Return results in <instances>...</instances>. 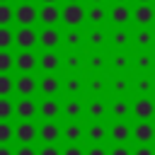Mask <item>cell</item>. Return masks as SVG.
<instances>
[{"label":"cell","instance_id":"6da1fadb","mask_svg":"<svg viewBox=\"0 0 155 155\" xmlns=\"http://www.w3.org/2000/svg\"><path fill=\"white\" fill-rule=\"evenodd\" d=\"M61 19L68 24V27H78L85 22V10L78 5V2H68L63 10H61Z\"/></svg>","mask_w":155,"mask_h":155},{"label":"cell","instance_id":"7a4b0ae2","mask_svg":"<svg viewBox=\"0 0 155 155\" xmlns=\"http://www.w3.org/2000/svg\"><path fill=\"white\" fill-rule=\"evenodd\" d=\"M15 19L22 24V27H31L36 22V7L31 2H22L17 10H15Z\"/></svg>","mask_w":155,"mask_h":155},{"label":"cell","instance_id":"3957f363","mask_svg":"<svg viewBox=\"0 0 155 155\" xmlns=\"http://www.w3.org/2000/svg\"><path fill=\"white\" fill-rule=\"evenodd\" d=\"M15 136H17L19 143H31V140L36 138V126H34L29 119H24V121L15 128Z\"/></svg>","mask_w":155,"mask_h":155},{"label":"cell","instance_id":"277c9868","mask_svg":"<svg viewBox=\"0 0 155 155\" xmlns=\"http://www.w3.org/2000/svg\"><path fill=\"white\" fill-rule=\"evenodd\" d=\"M15 41H17L19 48H31V46L36 44V31H34L31 27H22V29L15 34Z\"/></svg>","mask_w":155,"mask_h":155},{"label":"cell","instance_id":"5b68a950","mask_svg":"<svg viewBox=\"0 0 155 155\" xmlns=\"http://www.w3.org/2000/svg\"><path fill=\"white\" fill-rule=\"evenodd\" d=\"M133 138H136L138 143H150V140L155 138V128L148 124V119H143V121L133 128Z\"/></svg>","mask_w":155,"mask_h":155},{"label":"cell","instance_id":"8992f818","mask_svg":"<svg viewBox=\"0 0 155 155\" xmlns=\"http://www.w3.org/2000/svg\"><path fill=\"white\" fill-rule=\"evenodd\" d=\"M36 17H39L44 24H56V22H58V17H61V12H58V7H56L53 2H46V5L36 12Z\"/></svg>","mask_w":155,"mask_h":155},{"label":"cell","instance_id":"52a82bcc","mask_svg":"<svg viewBox=\"0 0 155 155\" xmlns=\"http://www.w3.org/2000/svg\"><path fill=\"white\" fill-rule=\"evenodd\" d=\"M133 114H136L138 119H150V116L155 114V104H153L148 97H140V99L133 104Z\"/></svg>","mask_w":155,"mask_h":155},{"label":"cell","instance_id":"ba28073f","mask_svg":"<svg viewBox=\"0 0 155 155\" xmlns=\"http://www.w3.org/2000/svg\"><path fill=\"white\" fill-rule=\"evenodd\" d=\"M15 65H17L22 73H29V70L36 68V56L29 53V48H24V53H19V56L15 58Z\"/></svg>","mask_w":155,"mask_h":155},{"label":"cell","instance_id":"9c48e42d","mask_svg":"<svg viewBox=\"0 0 155 155\" xmlns=\"http://www.w3.org/2000/svg\"><path fill=\"white\" fill-rule=\"evenodd\" d=\"M15 90H17L22 97H31L34 90H36V80H34L31 75H22V78L15 82Z\"/></svg>","mask_w":155,"mask_h":155},{"label":"cell","instance_id":"30bf717a","mask_svg":"<svg viewBox=\"0 0 155 155\" xmlns=\"http://www.w3.org/2000/svg\"><path fill=\"white\" fill-rule=\"evenodd\" d=\"M15 111H17V116H22V119H31V116L36 114V104H34L29 97H24V99H19V102L15 104Z\"/></svg>","mask_w":155,"mask_h":155},{"label":"cell","instance_id":"8fae6325","mask_svg":"<svg viewBox=\"0 0 155 155\" xmlns=\"http://www.w3.org/2000/svg\"><path fill=\"white\" fill-rule=\"evenodd\" d=\"M133 17H136V22H138V24H143V27H145V24H150V22H153V17H155V10H153L148 2H143L140 7H136Z\"/></svg>","mask_w":155,"mask_h":155},{"label":"cell","instance_id":"7c38bea8","mask_svg":"<svg viewBox=\"0 0 155 155\" xmlns=\"http://www.w3.org/2000/svg\"><path fill=\"white\" fill-rule=\"evenodd\" d=\"M58 39H61V34H58V29H53L51 24H48V29H44V31L39 34V41H41V46H46V48L58 46Z\"/></svg>","mask_w":155,"mask_h":155},{"label":"cell","instance_id":"4fadbf2b","mask_svg":"<svg viewBox=\"0 0 155 155\" xmlns=\"http://www.w3.org/2000/svg\"><path fill=\"white\" fill-rule=\"evenodd\" d=\"M58 136H61V131H58V126H56L53 121H46V124L39 128V138H44L46 143H53V140H58Z\"/></svg>","mask_w":155,"mask_h":155},{"label":"cell","instance_id":"5bb4252c","mask_svg":"<svg viewBox=\"0 0 155 155\" xmlns=\"http://www.w3.org/2000/svg\"><path fill=\"white\" fill-rule=\"evenodd\" d=\"M111 19H114L116 24H126V22L131 19V10H128L124 2H116L114 10H111Z\"/></svg>","mask_w":155,"mask_h":155},{"label":"cell","instance_id":"9a60e30c","mask_svg":"<svg viewBox=\"0 0 155 155\" xmlns=\"http://www.w3.org/2000/svg\"><path fill=\"white\" fill-rule=\"evenodd\" d=\"M39 65L44 68V70H56L58 65H61V58H58V53H53V51H46L41 58H39Z\"/></svg>","mask_w":155,"mask_h":155},{"label":"cell","instance_id":"2e32d148","mask_svg":"<svg viewBox=\"0 0 155 155\" xmlns=\"http://www.w3.org/2000/svg\"><path fill=\"white\" fill-rule=\"evenodd\" d=\"M39 111H41V116H44V119H53V116H58V102L48 97V99H44V102H41Z\"/></svg>","mask_w":155,"mask_h":155},{"label":"cell","instance_id":"e0dca14e","mask_svg":"<svg viewBox=\"0 0 155 155\" xmlns=\"http://www.w3.org/2000/svg\"><path fill=\"white\" fill-rule=\"evenodd\" d=\"M128 136H131V128H128L124 121H119V124H114V126H111V138H114L116 143L128 140Z\"/></svg>","mask_w":155,"mask_h":155},{"label":"cell","instance_id":"ac0fdd59","mask_svg":"<svg viewBox=\"0 0 155 155\" xmlns=\"http://www.w3.org/2000/svg\"><path fill=\"white\" fill-rule=\"evenodd\" d=\"M39 87H41V92H44L46 97H53V94L58 92V78H51V75H48V78H44V80H41V85H39Z\"/></svg>","mask_w":155,"mask_h":155},{"label":"cell","instance_id":"d6986e66","mask_svg":"<svg viewBox=\"0 0 155 155\" xmlns=\"http://www.w3.org/2000/svg\"><path fill=\"white\" fill-rule=\"evenodd\" d=\"M87 138H90L92 143H102V140L107 138V128H104L102 124H94V126L87 128Z\"/></svg>","mask_w":155,"mask_h":155},{"label":"cell","instance_id":"ffe728a7","mask_svg":"<svg viewBox=\"0 0 155 155\" xmlns=\"http://www.w3.org/2000/svg\"><path fill=\"white\" fill-rule=\"evenodd\" d=\"M87 114H90L92 119H99V116H104V114H107V107H104L99 99H92V102L87 104Z\"/></svg>","mask_w":155,"mask_h":155},{"label":"cell","instance_id":"44dd1931","mask_svg":"<svg viewBox=\"0 0 155 155\" xmlns=\"http://www.w3.org/2000/svg\"><path fill=\"white\" fill-rule=\"evenodd\" d=\"M128 111H131V107H128V102H126V99H116V102L111 104V114H114V116H119V119L128 116Z\"/></svg>","mask_w":155,"mask_h":155},{"label":"cell","instance_id":"7402d4cb","mask_svg":"<svg viewBox=\"0 0 155 155\" xmlns=\"http://www.w3.org/2000/svg\"><path fill=\"white\" fill-rule=\"evenodd\" d=\"M12 19H15V10L7 2H0V27H7Z\"/></svg>","mask_w":155,"mask_h":155},{"label":"cell","instance_id":"603a6c76","mask_svg":"<svg viewBox=\"0 0 155 155\" xmlns=\"http://www.w3.org/2000/svg\"><path fill=\"white\" fill-rule=\"evenodd\" d=\"M12 90H15V82H12V78H10L7 73H0V97H7Z\"/></svg>","mask_w":155,"mask_h":155},{"label":"cell","instance_id":"cb8c5ba5","mask_svg":"<svg viewBox=\"0 0 155 155\" xmlns=\"http://www.w3.org/2000/svg\"><path fill=\"white\" fill-rule=\"evenodd\" d=\"M85 17H87L90 22H94V24H99V22H104V17H107V12H104V7H102V5H94V7H92V10L87 12V15H85Z\"/></svg>","mask_w":155,"mask_h":155},{"label":"cell","instance_id":"d4e9b609","mask_svg":"<svg viewBox=\"0 0 155 155\" xmlns=\"http://www.w3.org/2000/svg\"><path fill=\"white\" fill-rule=\"evenodd\" d=\"M15 65V58L7 53V48H0V73H7Z\"/></svg>","mask_w":155,"mask_h":155},{"label":"cell","instance_id":"484cf974","mask_svg":"<svg viewBox=\"0 0 155 155\" xmlns=\"http://www.w3.org/2000/svg\"><path fill=\"white\" fill-rule=\"evenodd\" d=\"M15 136V128L7 124V119H0V143H7Z\"/></svg>","mask_w":155,"mask_h":155},{"label":"cell","instance_id":"4316f807","mask_svg":"<svg viewBox=\"0 0 155 155\" xmlns=\"http://www.w3.org/2000/svg\"><path fill=\"white\" fill-rule=\"evenodd\" d=\"M80 111H82V104H80L78 99H70V102L65 104V116H68V119H75V116H80Z\"/></svg>","mask_w":155,"mask_h":155},{"label":"cell","instance_id":"83f0119b","mask_svg":"<svg viewBox=\"0 0 155 155\" xmlns=\"http://www.w3.org/2000/svg\"><path fill=\"white\" fill-rule=\"evenodd\" d=\"M63 136L70 140V143H75V140H80L82 138V131H80V126H75V124H70V126H65V131H63Z\"/></svg>","mask_w":155,"mask_h":155},{"label":"cell","instance_id":"f1b7e54d","mask_svg":"<svg viewBox=\"0 0 155 155\" xmlns=\"http://www.w3.org/2000/svg\"><path fill=\"white\" fill-rule=\"evenodd\" d=\"M12 111H15V104L7 97H0V119H10Z\"/></svg>","mask_w":155,"mask_h":155},{"label":"cell","instance_id":"f546056e","mask_svg":"<svg viewBox=\"0 0 155 155\" xmlns=\"http://www.w3.org/2000/svg\"><path fill=\"white\" fill-rule=\"evenodd\" d=\"M12 41H15V34L7 27H0V48H10Z\"/></svg>","mask_w":155,"mask_h":155},{"label":"cell","instance_id":"4dcf8cb0","mask_svg":"<svg viewBox=\"0 0 155 155\" xmlns=\"http://www.w3.org/2000/svg\"><path fill=\"white\" fill-rule=\"evenodd\" d=\"M150 41H153V31L150 29H140L136 34V44L138 46H150Z\"/></svg>","mask_w":155,"mask_h":155},{"label":"cell","instance_id":"1f68e13d","mask_svg":"<svg viewBox=\"0 0 155 155\" xmlns=\"http://www.w3.org/2000/svg\"><path fill=\"white\" fill-rule=\"evenodd\" d=\"M153 87H155V85H153V80H148V78H140V80L136 82V90H138V92H143V94H148Z\"/></svg>","mask_w":155,"mask_h":155},{"label":"cell","instance_id":"d6a6232c","mask_svg":"<svg viewBox=\"0 0 155 155\" xmlns=\"http://www.w3.org/2000/svg\"><path fill=\"white\" fill-rule=\"evenodd\" d=\"M150 65H153V61H150V56H148V53H140V56H136V68L145 70V68H150Z\"/></svg>","mask_w":155,"mask_h":155},{"label":"cell","instance_id":"836d02e7","mask_svg":"<svg viewBox=\"0 0 155 155\" xmlns=\"http://www.w3.org/2000/svg\"><path fill=\"white\" fill-rule=\"evenodd\" d=\"M80 87H82V85H80V80H78V78H68V80H65V90H68L70 94L80 92Z\"/></svg>","mask_w":155,"mask_h":155},{"label":"cell","instance_id":"e575fe53","mask_svg":"<svg viewBox=\"0 0 155 155\" xmlns=\"http://www.w3.org/2000/svg\"><path fill=\"white\" fill-rule=\"evenodd\" d=\"M126 90H128V82H126L124 78H116V80H114V92H116V94H124Z\"/></svg>","mask_w":155,"mask_h":155},{"label":"cell","instance_id":"d590c367","mask_svg":"<svg viewBox=\"0 0 155 155\" xmlns=\"http://www.w3.org/2000/svg\"><path fill=\"white\" fill-rule=\"evenodd\" d=\"M90 44H92V46H102V44H104V34H102L99 29L92 31V34H90Z\"/></svg>","mask_w":155,"mask_h":155},{"label":"cell","instance_id":"8d00e7d4","mask_svg":"<svg viewBox=\"0 0 155 155\" xmlns=\"http://www.w3.org/2000/svg\"><path fill=\"white\" fill-rule=\"evenodd\" d=\"M114 44L116 46H126L128 44V34L126 31H114Z\"/></svg>","mask_w":155,"mask_h":155},{"label":"cell","instance_id":"74e56055","mask_svg":"<svg viewBox=\"0 0 155 155\" xmlns=\"http://www.w3.org/2000/svg\"><path fill=\"white\" fill-rule=\"evenodd\" d=\"M126 65H128V58H126L124 53H119V56L114 58V68H119V70H124Z\"/></svg>","mask_w":155,"mask_h":155},{"label":"cell","instance_id":"f35d334b","mask_svg":"<svg viewBox=\"0 0 155 155\" xmlns=\"http://www.w3.org/2000/svg\"><path fill=\"white\" fill-rule=\"evenodd\" d=\"M90 90H92V92H102V90H104V82H102V78H94V80L90 82Z\"/></svg>","mask_w":155,"mask_h":155},{"label":"cell","instance_id":"ab89813d","mask_svg":"<svg viewBox=\"0 0 155 155\" xmlns=\"http://www.w3.org/2000/svg\"><path fill=\"white\" fill-rule=\"evenodd\" d=\"M65 41H68L70 46H75V44H80V31H70V34L65 36Z\"/></svg>","mask_w":155,"mask_h":155},{"label":"cell","instance_id":"60d3db41","mask_svg":"<svg viewBox=\"0 0 155 155\" xmlns=\"http://www.w3.org/2000/svg\"><path fill=\"white\" fill-rule=\"evenodd\" d=\"M15 155H36V153H34V148H29V143H24L22 148H17Z\"/></svg>","mask_w":155,"mask_h":155},{"label":"cell","instance_id":"b9f144b4","mask_svg":"<svg viewBox=\"0 0 155 155\" xmlns=\"http://www.w3.org/2000/svg\"><path fill=\"white\" fill-rule=\"evenodd\" d=\"M39 155H61V153H58V148H56V145H51V143H48L46 148H41V153H39Z\"/></svg>","mask_w":155,"mask_h":155},{"label":"cell","instance_id":"7bdbcfd3","mask_svg":"<svg viewBox=\"0 0 155 155\" xmlns=\"http://www.w3.org/2000/svg\"><path fill=\"white\" fill-rule=\"evenodd\" d=\"M133 155H155V153H153V150H150V148L143 143L140 148H136V153H133Z\"/></svg>","mask_w":155,"mask_h":155},{"label":"cell","instance_id":"ee69618b","mask_svg":"<svg viewBox=\"0 0 155 155\" xmlns=\"http://www.w3.org/2000/svg\"><path fill=\"white\" fill-rule=\"evenodd\" d=\"M87 155H107V150H104L102 145H97V143H94V145L90 148V153H87Z\"/></svg>","mask_w":155,"mask_h":155},{"label":"cell","instance_id":"f6af8a7d","mask_svg":"<svg viewBox=\"0 0 155 155\" xmlns=\"http://www.w3.org/2000/svg\"><path fill=\"white\" fill-rule=\"evenodd\" d=\"M63 155H85V153H82L78 145H70V148H65V150H63Z\"/></svg>","mask_w":155,"mask_h":155},{"label":"cell","instance_id":"bcb514c9","mask_svg":"<svg viewBox=\"0 0 155 155\" xmlns=\"http://www.w3.org/2000/svg\"><path fill=\"white\" fill-rule=\"evenodd\" d=\"M90 65H92V68H102V65H104V58H102V56H94V58L90 61Z\"/></svg>","mask_w":155,"mask_h":155},{"label":"cell","instance_id":"7dc6e473","mask_svg":"<svg viewBox=\"0 0 155 155\" xmlns=\"http://www.w3.org/2000/svg\"><path fill=\"white\" fill-rule=\"evenodd\" d=\"M109 155H131V153H128V148H124V145H119V148H114V150H111Z\"/></svg>","mask_w":155,"mask_h":155},{"label":"cell","instance_id":"c3c4849f","mask_svg":"<svg viewBox=\"0 0 155 155\" xmlns=\"http://www.w3.org/2000/svg\"><path fill=\"white\" fill-rule=\"evenodd\" d=\"M80 65V58L78 56H68V68H78Z\"/></svg>","mask_w":155,"mask_h":155},{"label":"cell","instance_id":"681fc988","mask_svg":"<svg viewBox=\"0 0 155 155\" xmlns=\"http://www.w3.org/2000/svg\"><path fill=\"white\" fill-rule=\"evenodd\" d=\"M0 155H15V153H12V150H10L5 143H0Z\"/></svg>","mask_w":155,"mask_h":155},{"label":"cell","instance_id":"f907efd6","mask_svg":"<svg viewBox=\"0 0 155 155\" xmlns=\"http://www.w3.org/2000/svg\"><path fill=\"white\" fill-rule=\"evenodd\" d=\"M44 2H56V0H44Z\"/></svg>","mask_w":155,"mask_h":155},{"label":"cell","instance_id":"816d5d0a","mask_svg":"<svg viewBox=\"0 0 155 155\" xmlns=\"http://www.w3.org/2000/svg\"><path fill=\"white\" fill-rule=\"evenodd\" d=\"M92 2H102V0H92Z\"/></svg>","mask_w":155,"mask_h":155},{"label":"cell","instance_id":"f5cc1de1","mask_svg":"<svg viewBox=\"0 0 155 155\" xmlns=\"http://www.w3.org/2000/svg\"><path fill=\"white\" fill-rule=\"evenodd\" d=\"M116 2H126V0H116Z\"/></svg>","mask_w":155,"mask_h":155},{"label":"cell","instance_id":"db71d44e","mask_svg":"<svg viewBox=\"0 0 155 155\" xmlns=\"http://www.w3.org/2000/svg\"><path fill=\"white\" fill-rule=\"evenodd\" d=\"M24 2H31V0H24Z\"/></svg>","mask_w":155,"mask_h":155},{"label":"cell","instance_id":"11a10c76","mask_svg":"<svg viewBox=\"0 0 155 155\" xmlns=\"http://www.w3.org/2000/svg\"><path fill=\"white\" fill-rule=\"evenodd\" d=\"M70 2H78V0H70Z\"/></svg>","mask_w":155,"mask_h":155},{"label":"cell","instance_id":"9f6ffc18","mask_svg":"<svg viewBox=\"0 0 155 155\" xmlns=\"http://www.w3.org/2000/svg\"><path fill=\"white\" fill-rule=\"evenodd\" d=\"M140 2H148V0H140Z\"/></svg>","mask_w":155,"mask_h":155},{"label":"cell","instance_id":"6f0895ef","mask_svg":"<svg viewBox=\"0 0 155 155\" xmlns=\"http://www.w3.org/2000/svg\"><path fill=\"white\" fill-rule=\"evenodd\" d=\"M0 2H7V0H0Z\"/></svg>","mask_w":155,"mask_h":155}]
</instances>
